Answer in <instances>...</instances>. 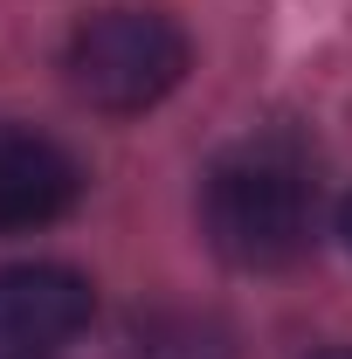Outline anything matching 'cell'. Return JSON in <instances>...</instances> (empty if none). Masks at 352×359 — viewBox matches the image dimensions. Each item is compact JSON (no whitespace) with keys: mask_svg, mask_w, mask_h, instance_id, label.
I'll use <instances>...</instances> for the list:
<instances>
[{"mask_svg":"<svg viewBox=\"0 0 352 359\" xmlns=\"http://www.w3.org/2000/svg\"><path fill=\"white\" fill-rule=\"evenodd\" d=\"M76 201H83V166L62 138L28 132V125H0V235L48 228Z\"/></svg>","mask_w":352,"mask_h":359,"instance_id":"cell-4","label":"cell"},{"mask_svg":"<svg viewBox=\"0 0 352 359\" xmlns=\"http://www.w3.org/2000/svg\"><path fill=\"white\" fill-rule=\"evenodd\" d=\"M125 359H235V332L208 311H138Z\"/></svg>","mask_w":352,"mask_h":359,"instance_id":"cell-5","label":"cell"},{"mask_svg":"<svg viewBox=\"0 0 352 359\" xmlns=\"http://www.w3.org/2000/svg\"><path fill=\"white\" fill-rule=\"evenodd\" d=\"M201 235L228 269H290L318 242V180L304 152L283 138H256L221 152L201 180Z\"/></svg>","mask_w":352,"mask_h":359,"instance_id":"cell-1","label":"cell"},{"mask_svg":"<svg viewBox=\"0 0 352 359\" xmlns=\"http://www.w3.org/2000/svg\"><path fill=\"white\" fill-rule=\"evenodd\" d=\"M339 235H346V249H352V201L339 208Z\"/></svg>","mask_w":352,"mask_h":359,"instance_id":"cell-6","label":"cell"},{"mask_svg":"<svg viewBox=\"0 0 352 359\" xmlns=\"http://www.w3.org/2000/svg\"><path fill=\"white\" fill-rule=\"evenodd\" d=\"M187 62H194L187 28L173 14H159V7H104V14H83L69 48H62L69 90L83 97L90 111H111V118H132V111H152L159 97H173Z\"/></svg>","mask_w":352,"mask_h":359,"instance_id":"cell-2","label":"cell"},{"mask_svg":"<svg viewBox=\"0 0 352 359\" xmlns=\"http://www.w3.org/2000/svg\"><path fill=\"white\" fill-rule=\"evenodd\" d=\"M97 297L90 276L62 263H14L0 269V359H48L90 325Z\"/></svg>","mask_w":352,"mask_h":359,"instance_id":"cell-3","label":"cell"},{"mask_svg":"<svg viewBox=\"0 0 352 359\" xmlns=\"http://www.w3.org/2000/svg\"><path fill=\"white\" fill-rule=\"evenodd\" d=\"M318 359H352V346H339V353H318Z\"/></svg>","mask_w":352,"mask_h":359,"instance_id":"cell-7","label":"cell"}]
</instances>
